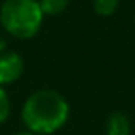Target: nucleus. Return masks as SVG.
Listing matches in <instances>:
<instances>
[{
    "mask_svg": "<svg viewBox=\"0 0 135 135\" xmlns=\"http://www.w3.org/2000/svg\"><path fill=\"white\" fill-rule=\"evenodd\" d=\"M92 7H94L98 16L109 17L118 10L120 0H92Z\"/></svg>",
    "mask_w": 135,
    "mask_h": 135,
    "instance_id": "423d86ee",
    "label": "nucleus"
},
{
    "mask_svg": "<svg viewBox=\"0 0 135 135\" xmlns=\"http://www.w3.org/2000/svg\"><path fill=\"white\" fill-rule=\"evenodd\" d=\"M43 12L38 0H5L0 7V24L14 38L29 40L43 24Z\"/></svg>",
    "mask_w": 135,
    "mask_h": 135,
    "instance_id": "f03ea898",
    "label": "nucleus"
},
{
    "mask_svg": "<svg viewBox=\"0 0 135 135\" xmlns=\"http://www.w3.org/2000/svg\"><path fill=\"white\" fill-rule=\"evenodd\" d=\"M43 16H60L69 7V0H38Z\"/></svg>",
    "mask_w": 135,
    "mask_h": 135,
    "instance_id": "39448f33",
    "label": "nucleus"
},
{
    "mask_svg": "<svg viewBox=\"0 0 135 135\" xmlns=\"http://www.w3.org/2000/svg\"><path fill=\"white\" fill-rule=\"evenodd\" d=\"M9 113H10V99L5 89L0 86V125L9 118Z\"/></svg>",
    "mask_w": 135,
    "mask_h": 135,
    "instance_id": "0eeeda50",
    "label": "nucleus"
},
{
    "mask_svg": "<svg viewBox=\"0 0 135 135\" xmlns=\"http://www.w3.org/2000/svg\"><path fill=\"white\" fill-rule=\"evenodd\" d=\"M14 135H34V133H31V132H19V133H14Z\"/></svg>",
    "mask_w": 135,
    "mask_h": 135,
    "instance_id": "1a4fd4ad",
    "label": "nucleus"
},
{
    "mask_svg": "<svg viewBox=\"0 0 135 135\" xmlns=\"http://www.w3.org/2000/svg\"><path fill=\"white\" fill-rule=\"evenodd\" d=\"M106 133L108 135H130L132 123L130 118L122 111H115L106 120Z\"/></svg>",
    "mask_w": 135,
    "mask_h": 135,
    "instance_id": "20e7f679",
    "label": "nucleus"
},
{
    "mask_svg": "<svg viewBox=\"0 0 135 135\" xmlns=\"http://www.w3.org/2000/svg\"><path fill=\"white\" fill-rule=\"evenodd\" d=\"M3 51H7V41L3 36H0V55H2Z\"/></svg>",
    "mask_w": 135,
    "mask_h": 135,
    "instance_id": "6e6552de",
    "label": "nucleus"
},
{
    "mask_svg": "<svg viewBox=\"0 0 135 135\" xmlns=\"http://www.w3.org/2000/svg\"><path fill=\"white\" fill-rule=\"evenodd\" d=\"M24 74V60L16 51H3L0 55V86H9Z\"/></svg>",
    "mask_w": 135,
    "mask_h": 135,
    "instance_id": "7ed1b4c3",
    "label": "nucleus"
},
{
    "mask_svg": "<svg viewBox=\"0 0 135 135\" xmlns=\"http://www.w3.org/2000/svg\"><path fill=\"white\" fill-rule=\"evenodd\" d=\"M21 116L31 133H55L67 123L70 106L60 92L53 89H40L29 94Z\"/></svg>",
    "mask_w": 135,
    "mask_h": 135,
    "instance_id": "f257e3e1",
    "label": "nucleus"
}]
</instances>
